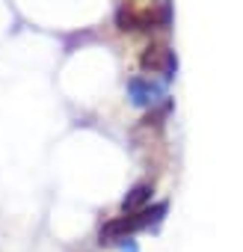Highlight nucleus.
<instances>
[{"instance_id":"obj_1","label":"nucleus","mask_w":243,"mask_h":252,"mask_svg":"<svg viewBox=\"0 0 243 252\" xmlns=\"http://www.w3.org/2000/svg\"><path fill=\"white\" fill-rule=\"evenodd\" d=\"M140 68L143 71H152V74H163L166 80L175 77L178 71V60H175V51H169L166 45H149L140 57Z\"/></svg>"},{"instance_id":"obj_2","label":"nucleus","mask_w":243,"mask_h":252,"mask_svg":"<svg viewBox=\"0 0 243 252\" xmlns=\"http://www.w3.org/2000/svg\"><path fill=\"white\" fill-rule=\"evenodd\" d=\"M128 98L134 107H157L166 98V86L152 77H131L128 80Z\"/></svg>"},{"instance_id":"obj_3","label":"nucleus","mask_w":243,"mask_h":252,"mask_svg":"<svg viewBox=\"0 0 243 252\" xmlns=\"http://www.w3.org/2000/svg\"><path fill=\"white\" fill-rule=\"evenodd\" d=\"M152 184H137V187H131V193L122 199V211L125 214H137V211H143L149 202H152Z\"/></svg>"}]
</instances>
